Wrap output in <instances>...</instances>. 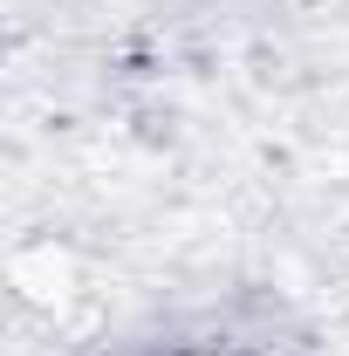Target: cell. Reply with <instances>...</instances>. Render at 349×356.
<instances>
[{
    "mask_svg": "<svg viewBox=\"0 0 349 356\" xmlns=\"http://www.w3.org/2000/svg\"><path fill=\"white\" fill-rule=\"evenodd\" d=\"M131 356H267V350L240 343V336H206V343H158V350H131Z\"/></svg>",
    "mask_w": 349,
    "mask_h": 356,
    "instance_id": "6da1fadb",
    "label": "cell"
}]
</instances>
